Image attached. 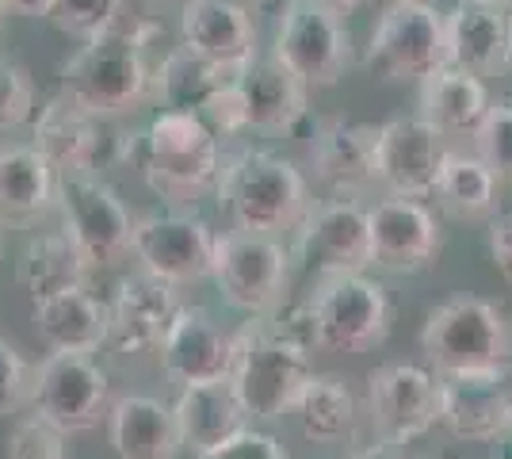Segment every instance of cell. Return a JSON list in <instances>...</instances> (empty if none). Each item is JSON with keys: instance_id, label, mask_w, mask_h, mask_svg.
Returning <instances> with one entry per match:
<instances>
[{"instance_id": "6da1fadb", "label": "cell", "mask_w": 512, "mask_h": 459, "mask_svg": "<svg viewBox=\"0 0 512 459\" xmlns=\"http://www.w3.org/2000/svg\"><path fill=\"white\" fill-rule=\"evenodd\" d=\"M161 35L157 23H111L85 39V46L62 66V96L96 119L138 111L153 92V69L146 46Z\"/></svg>"}, {"instance_id": "7a4b0ae2", "label": "cell", "mask_w": 512, "mask_h": 459, "mask_svg": "<svg viewBox=\"0 0 512 459\" xmlns=\"http://www.w3.org/2000/svg\"><path fill=\"white\" fill-rule=\"evenodd\" d=\"M119 161H134L146 184L169 207H188L211 196L222 173V150L214 131L195 111L165 108L142 134H123Z\"/></svg>"}, {"instance_id": "3957f363", "label": "cell", "mask_w": 512, "mask_h": 459, "mask_svg": "<svg viewBox=\"0 0 512 459\" xmlns=\"http://www.w3.org/2000/svg\"><path fill=\"white\" fill-rule=\"evenodd\" d=\"M218 207L230 215L234 230L283 234L295 230L310 211V184L295 161L268 150H241L222 161L214 184Z\"/></svg>"}, {"instance_id": "277c9868", "label": "cell", "mask_w": 512, "mask_h": 459, "mask_svg": "<svg viewBox=\"0 0 512 459\" xmlns=\"http://www.w3.org/2000/svg\"><path fill=\"white\" fill-rule=\"evenodd\" d=\"M421 349L436 375H509L512 326L493 303L459 295L428 314Z\"/></svg>"}, {"instance_id": "5b68a950", "label": "cell", "mask_w": 512, "mask_h": 459, "mask_svg": "<svg viewBox=\"0 0 512 459\" xmlns=\"http://www.w3.org/2000/svg\"><path fill=\"white\" fill-rule=\"evenodd\" d=\"M310 375H314L310 352L291 333L264 326V322H249L241 333H234L230 387L241 410L256 421H276L291 414Z\"/></svg>"}, {"instance_id": "8992f818", "label": "cell", "mask_w": 512, "mask_h": 459, "mask_svg": "<svg viewBox=\"0 0 512 459\" xmlns=\"http://www.w3.org/2000/svg\"><path fill=\"white\" fill-rule=\"evenodd\" d=\"M444 66V12H436L432 0H394L363 50L367 77L379 85H421Z\"/></svg>"}, {"instance_id": "52a82bcc", "label": "cell", "mask_w": 512, "mask_h": 459, "mask_svg": "<svg viewBox=\"0 0 512 459\" xmlns=\"http://www.w3.org/2000/svg\"><path fill=\"white\" fill-rule=\"evenodd\" d=\"M306 322L314 349L352 356L383 345L394 322V306L383 287L367 280L363 272H337L325 276L318 295L310 299Z\"/></svg>"}, {"instance_id": "ba28073f", "label": "cell", "mask_w": 512, "mask_h": 459, "mask_svg": "<svg viewBox=\"0 0 512 459\" xmlns=\"http://www.w3.org/2000/svg\"><path fill=\"white\" fill-rule=\"evenodd\" d=\"M272 62L287 69L306 88H333L352 66V35L341 16L318 0H287L276 23Z\"/></svg>"}, {"instance_id": "9c48e42d", "label": "cell", "mask_w": 512, "mask_h": 459, "mask_svg": "<svg viewBox=\"0 0 512 459\" xmlns=\"http://www.w3.org/2000/svg\"><path fill=\"white\" fill-rule=\"evenodd\" d=\"M54 207L62 211V230L85 253V261L111 264L130 253L134 215L123 196L96 173H58Z\"/></svg>"}, {"instance_id": "30bf717a", "label": "cell", "mask_w": 512, "mask_h": 459, "mask_svg": "<svg viewBox=\"0 0 512 459\" xmlns=\"http://www.w3.org/2000/svg\"><path fill=\"white\" fill-rule=\"evenodd\" d=\"M287 272H291V253L279 245L276 234L226 230L214 238V284L245 314H272L283 303Z\"/></svg>"}, {"instance_id": "8fae6325", "label": "cell", "mask_w": 512, "mask_h": 459, "mask_svg": "<svg viewBox=\"0 0 512 459\" xmlns=\"http://www.w3.org/2000/svg\"><path fill=\"white\" fill-rule=\"evenodd\" d=\"M31 406L65 437L88 433L111 406V379L88 352H50L35 368Z\"/></svg>"}, {"instance_id": "7c38bea8", "label": "cell", "mask_w": 512, "mask_h": 459, "mask_svg": "<svg viewBox=\"0 0 512 459\" xmlns=\"http://www.w3.org/2000/svg\"><path fill=\"white\" fill-rule=\"evenodd\" d=\"M214 238L218 234L211 230V222L192 211H157L134 219L130 253L138 257L142 272L172 287H184L211 276Z\"/></svg>"}, {"instance_id": "4fadbf2b", "label": "cell", "mask_w": 512, "mask_h": 459, "mask_svg": "<svg viewBox=\"0 0 512 459\" xmlns=\"http://www.w3.org/2000/svg\"><path fill=\"white\" fill-rule=\"evenodd\" d=\"M367 414L383 444H409L440 425V375L417 364H383L367 375Z\"/></svg>"}, {"instance_id": "5bb4252c", "label": "cell", "mask_w": 512, "mask_h": 459, "mask_svg": "<svg viewBox=\"0 0 512 459\" xmlns=\"http://www.w3.org/2000/svg\"><path fill=\"white\" fill-rule=\"evenodd\" d=\"M35 127V150L50 161L54 173H96L119 161L123 134H111L104 119L88 115L65 96H54L43 111L31 119Z\"/></svg>"}, {"instance_id": "9a60e30c", "label": "cell", "mask_w": 512, "mask_h": 459, "mask_svg": "<svg viewBox=\"0 0 512 459\" xmlns=\"http://www.w3.org/2000/svg\"><path fill=\"white\" fill-rule=\"evenodd\" d=\"M444 153V134L432 131L421 115L390 119L375 138V184L386 188V196L428 199Z\"/></svg>"}, {"instance_id": "2e32d148", "label": "cell", "mask_w": 512, "mask_h": 459, "mask_svg": "<svg viewBox=\"0 0 512 459\" xmlns=\"http://www.w3.org/2000/svg\"><path fill=\"white\" fill-rule=\"evenodd\" d=\"M371 230V264L386 272H425L440 257V222L425 207V199L386 196L367 211Z\"/></svg>"}, {"instance_id": "e0dca14e", "label": "cell", "mask_w": 512, "mask_h": 459, "mask_svg": "<svg viewBox=\"0 0 512 459\" xmlns=\"http://www.w3.org/2000/svg\"><path fill=\"white\" fill-rule=\"evenodd\" d=\"M295 230H299V257L325 276L371 268L367 211L356 199H325L318 207L310 203V211Z\"/></svg>"}, {"instance_id": "ac0fdd59", "label": "cell", "mask_w": 512, "mask_h": 459, "mask_svg": "<svg viewBox=\"0 0 512 459\" xmlns=\"http://www.w3.org/2000/svg\"><path fill=\"white\" fill-rule=\"evenodd\" d=\"M180 306L184 303L176 287L165 280H157L150 272L127 276L115 287V299L107 303V345L123 356L157 352Z\"/></svg>"}, {"instance_id": "d6986e66", "label": "cell", "mask_w": 512, "mask_h": 459, "mask_svg": "<svg viewBox=\"0 0 512 459\" xmlns=\"http://www.w3.org/2000/svg\"><path fill=\"white\" fill-rule=\"evenodd\" d=\"M157 352H161V368H165L172 383H180V387L214 383V379H230L234 333H226L218 326L211 318V310L180 306Z\"/></svg>"}, {"instance_id": "ffe728a7", "label": "cell", "mask_w": 512, "mask_h": 459, "mask_svg": "<svg viewBox=\"0 0 512 459\" xmlns=\"http://www.w3.org/2000/svg\"><path fill=\"white\" fill-rule=\"evenodd\" d=\"M375 138L379 127L352 119H325L310 138L314 180L333 199H356L375 184Z\"/></svg>"}, {"instance_id": "44dd1931", "label": "cell", "mask_w": 512, "mask_h": 459, "mask_svg": "<svg viewBox=\"0 0 512 459\" xmlns=\"http://www.w3.org/2000/svg\"><path fill=\"white\" fill-rule=\"evenodd\" d=\"M444 43H448L451 69H463L474 77H493L509 69L512 8L459 0L444 16Z\"/></svg>"}, {"instance_id": "7402d4cb", "label": "cell", "mask_w": 512, "mask_h": 459, "mask_svg": "<svg viewBox=\"0 0 512 459\" xmlns=\"http://www.w3.org/2000/svg\"><path fill=\"white\" fill-rule=\"evenodd\" d=\"M180 35L184 46L226 73H237L256 58V23L237 0H188L180 8Z\"/></svg>"}, {"instance_id": "603a6c76", "label": "cell", "mask_w": 512, "mask_h": 459, "mask_svg": "<svg viewBox=\"0 0 512 459\" xmlns=\"http://www.w3.org/2000/svg\"><path fill=\"white\" fill-rule=\"evenodd\" d=\"M512 391L505 375H440V425L459 440H493L509 433Z\"/></svg>"}, {"instance_id": "cb8c5ba5", "label": "cell", "mask_w": 512, "mask_h": 459, "mask_svg": "<svg viewBox=\"0 0 512 459\" xmlns=\"http://www.w3.org/2000/svg\"><path fill=\"white\" fill-rule=\"evenodd\" d=\"M237 88L245 100L249 131H295L310 115V88L299 85L287 69L256 54L245 69H237Z\"/></svg>"}, {"instance_id": "d4e9b609", "label": "cell", "mask_w": 512, "mask_h": 459, "mask_svg": "<svg viewBox=\"0 0 512 459\" xmlns=\"http://www.w3.org/2000/svg\"><path fill=\"white\" fill-rule=\"evenodd\" d=\"M107 440L119 459H176L184 448L172 406L150 394H127L107 406Z\"/></svg>"}, {"instance_id": "484cf974", "label": "cell", "mask_w": 512, "mask_h": 459, "mask_svg": "<svg viewBox=\"0 0 512 459\" xmlns=\"http://www.w3.org/2000/svg\"><path fill=\"white\" fill-rule=\"evenodd\" d=\"M176 417V433L180 444L192 448L195 456L207 452L214 444L230 440L234 433L245 429L249 414L241 410L230 379H214V383H195V387H180V398L172 406Z\"/></svg>"}, {"instance_id": "4316f807", "label": "cell", "mask_w": 512, "mask_h": 459, "mask_svg": "<svg viewBox=\"0 0 512 459\" xmlns=\"http://www.w3.org/2000/svg\"><path fill=\"white\" fill-rule=\"evenodd\" d=\"M35 333L50 352H92L107 345V303L69 287L35 303Z\"/></svg>"}, {"instance_id": "83f0119b", "label": "cell", "mask_w": 512, "mask_h": 459, "mask_svg": "<svg viewBox=\"0 0 512 459\" xmlns=\"http://www.w3.org/2000/svg\"><path fill=\"white\" fill-rule=\"evenodd\" d=\"M486 108H490V92L474 73L444 66L421 81V119L444 138L474 134Z\"/></svg>"}, {"instance_id": "f1b7e54d", "label": "cell", "mask_w": 512, "mask_h": 459, "mask_svg": "<svg viewBox=\"0 0 512 459\" xmlns=\"http://www.w3.org/2000/svg\"><path fill=\"white\" fill-rule=\"evenodd\" d=\"M58 173L35 146L0 150V226H27L54 203Z\"/></svg>"}, {"instance_id": "f546056e", "label": "cell", "mask_w": 512, "mask_h": 459, "mask_svg": "<svg viewBox=\"0 0 512 459\" xmlns=\"http://www.w3.org/2000/svg\"><path fill=\"white\" fill-rule=\"evenodd\" d=\"M88 268L92 264L73 245V238L65 230H54V234H39L23 245L16 276H20L23 291L39 303V299H50L58 291H69V287H85Z\"/></svg>"}, {"instance_id": "4dcf8cb0", "label": "cell", "mask_w": 512, "mask_h": 459, "mask_svg": "<svg viewBox=\"0 0 512 459\" xmlns=\"http://www.w3.org/2000/svg\"><path fill=\"white\" fill-rule=\"evenodd\" d=\"M291 414L299 417L302 437L310 444H341L356 433V394L337 375H310Z\"/></svg>"}, {"instance_id": "1f68e13d", "label": "cell", "mask_w": 512, "mask_h": 459, "mask_svg": "<svg viewBox=\"0 0 512 459\" xmlns=\"http://www.w3.org/2000/svg\"><path fill=\"white\" fill-rule=\"evenodd\" d=\"M497 176L486 169V161L478 153H455L448 150L436 173L432 196L440 199V207L455 219H490L497 211Z\"/></svg>"}, {"instance_id": "d6a6232c", "label": "cell", "mask_w": 512, "mask_h": 459, "mask_svg": "<svg viewBox=\"0 0 512 459\" xmlns=\"http://www.w3.org/2000/svg\"><path fill=\"white\" fill-rule=\"evenodd\" d=\"M230 73L218 69L214 62L199 58L192 46H176L165 54V62L153 69V100L161 108L176 111H203V104L214 96V88L222 85Z\"/></svg>"}, {"instance_id": "836d02e7", "label": "cell", "mask_w": 512, "mask_h": 459, "mask_svg": "<svg viewBox=\"0 0 512 459\" xmlns=\"http://www.w3.org/2000/svg\"><path fill=\"white\" fill-rule=\"evenodd\" d=\"M474 150L497 180H512V100H497L474 127Z\"/></svg>"}, {"instance_id": "e575fe53", "label": "cell", "mask_w": 512, "mask_h": 459, "mask_svg": "<svg viewBox=\"0 0 512 459\" xmlns=\"http://www.w3.org/2000/svg\"><path fill=\"white\" fill-rule=\"evenodd\" d=\"M46 20H54L73 39H92L123 20V0H54Z\"/></svg>"}, {"instance_id": "d590c367", "label": "cell", "mask_w": 512, "mask_h": 459, "mask_svg": "<svg viewBox=\"0 0 512 459\" xmlns=\"http://www.w3.org/2000/svg\"><path fill=\"white\" fill-rule=\"evenodd\" d=\"M35 81L31 73L12 62L0 58V131H20L35 119Z\"/></svg>"}, {"instance_id": "8d00e7d4", "label": "cell", "mask_w": 512, "mask_h": 459, "mask_svg": "<svg viewBox=\"0 0 512 459\" xmlns=\"http://www.w3.org/2000/svg\"><path fill=\"white\" fill-rule=\"evenodd\" d=\"M8 459H69L65 433L43 417H27L8 437Z\"/></svg>"}, {"instance_id": "74e56055", "label": "cell", "mask_w": 512, "mask_h": 459, "mask_svg": "<svg viewBox=\"0 0 512 459\" xmlns=\"http://www.w3.org/2000/svg\"><path fill=\"white\" fill-rule=\"evenodd\" d=\"M31 387H35V368L0 337V417L20 414L31 402Z\"/></svg>"}, {"instance_id": "f35d334b", "label": "cell", "mask_w": 512, "mask_h": 459, "mask_svg": "<svg viewBox=\"0 0 512 459\" xmlns=\"http://www.w3.org/2000/svg\"><path fill=\"white\" fill-rule=\"evenodd\" d=\"M195 459H287L283 452V444L276 437H268V433H256V429H241L234 433L230 440H222V444H214L207 452H199Z\"/></svg>"}, {"instance_id": "ab89813d", "label": "cell", "mask_w": 512, "mask_h": 459, "mask_svg": "<svg viewBox=\"0 0 512 459\" xmlns=\"http://www.w3.org/2000/svg\"><path fill=\"white\" fill-rule=\"evenodd\" d=\"M490 257L493 268L512 284V211L509 215H497L490 226Z\"/></svg>"}, {"instance_id": "60d3db41", "label": "cell", "mask_w": 512, "mask_h": 459, "mask_svg": "<svg viewBox=\"0 0 512 459\" xmlns=\"http://www.w3.org/2000/svg\"><path fill=\"white\" fill-rule=\"evenodd\" d=\"M50 4H54V0H4V8H8V12H16V16H31V20L50 16Z\"/></svg>"}, {"instance_id": "b9f144b4", "label": "cell", "mask_w": 512, "mask_h": 459, "mask_svg": "<svg viewBox=\"0 0 512 459\" xmlns=\"http://www.w3.org/2000/svg\"><path fill=\"white\" fill-rule=\"evenodd\" d=\"M348 459H413V456H406L398 444H371V448H360V452H352Z\"/></svg>"}, {"instance_id": "7bdbcfd3", "label": "cell", "mask_w": 512, "mask_h": 459, "mask_svg": "<svg viewBox=\"0 0 512 459\" xmlns=\"http://www.w3.org/2000/svg\"><path fill=\"white\" fill-rule=\"evenodd\" d=\"M321 8H329V12H333V16H348V12H356V8H360L363 0H318Z\"/></svg>"}, {"instance_id": "ee69618b", "label": "cell", "mask_w": 512, "mask_h": 459, "mask_svg": "<svg viewBox=\"0 0 512 459\" xmlns=\"http://www.w3.org/2000/svg\"><path fill=\"white\" fill-rule=\"evenodd\" d=\"M482 4H501V8H512V0H482Z\"/></svg>"}, {"instance_id": "f6af8a7d", "label": "cell", "mask_w": 512, "mask_h": 459, "mask_svg": "<svg viewBox=\"0 0 512 459\" xmlns=\"http://www.w3.org/2000/svg\"><path fill=\"white\" fill-rule=\"evenodd\" d=\"M4 16H8V8H4V0H0V27H4Z\"/></svg>"}, {"instance_id": "bcb514c9", "label": "cell", "mask_w": 512, "mask_h": 459, "mask_svg": "<svg viewBox=\"0 0 512 459\" xmlns=\"http://www.w3.org/2000/svg\"><path fill=\"white\" fill-rule=\"evenodd\" d=\"M509 69H512V43H509Z\"/></svg>"}, {"instance_id": "7dc6e473", "label": "cell", "mask_w": 512, "mask_h": 459, "mask_svg": "<svg viewBox=\"0 0 512 459\" xmlns=\"http://www.w3.org/2000/svg\"><path fill=\"white\" fill-rule=\"evenodd\" d=\"M509 429H512V406H509Z\"/></svg>"}, {"instance_id": "c3c4849f", "label": "cell", "mask_w": 512, "mask_h": 459, "mask_svg": "<svg viewBox=\"0 0 512 459\" xmlns=\"http://www.w3.org/2000/svg\"><path fill=\"white\" fill-rule=\"evenodd\" d=\"M314 459H329V456H314Z\"/></svg>"}, {"instance_id": "681fc988", "label": "cell", "mask_w": 512, "mask_h": 459, "mask_svg": "<svg viewBox=\"0 0 512 459\" xmlns=\"http://www.w3.org/2000/svg\"><path fill=\"white\" fill-rule=\"evenodd\" d=\"M264 4H272V0H264Z\"/></svg>"}]
</instances>
